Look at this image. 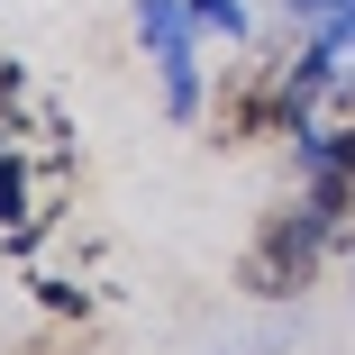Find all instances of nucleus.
Listing matches in <instances>:
<instances>
[{
  "mask_svg": "<svg viewBox=\"0 0 355 355\" xmlns=\"http://www.w3.org/2000/svg\"><path fill=\"white\" fill-rule=\"evenodd\" d=\"M337 219H355V191H346L337 164H310V200L264 209V228H255L246 255H237V282H246L255 301H292V292H310V273H319Z\"/></svg>",
  "mask_w": 355,
  "mask_h": 355,
  "instance_id": "1",
  "label": "nucleus"
},
{
  "mask_svg": "<svg viewBox=\"0 0 355 355\" xmlns=\"http://www.w3.org/2000/svg\"><path fill=\"white\" fill-rule=\"evenodd\" d=\"M137 37H146V64L164 83V110L200 119V19H191V0H137Z\"/></svg>",
  "mask_w": 355,
  "mask_h": 355,
  "instance_id": "2",
  "label": "nucleus"
},
{
  "mask_svg": "<svg viewBox=\"0 0 355 355\" xmlns=\"http://www.w3.org/2000/svg\"><path fill=\"white\" fill-rule=\"evenodd\" d=\"M191 19H200V37H228V46H246V10H237V0H191Z\"/></svg>",
  "mask_w": 355,
  "mask_h": 355,
  "instance_id": "3",
  "label": "nucleus"
},
{
  "mask_svg": "<svg viewBox=\"0 0 355 355\" xmlns=\"http://www.w3.org/2000/svg\"><path fill=\"white\" fill-rule=\"evenodd\" d=\"M292 10H319V19H337V10H355V0H292Z\"/></svg>",
  "mask_w": 355,
  "mask_h": 355,
  "instance_id": "4",
  "label": "nucleus"
},
{
  "mask_svg": "<svg viewBox=\"0 0 355 355\" xmlns=\"http://www.w3.org/2000/svg\"><path fill=\"white\" fill-rule=\"evenodd\" d=\"M346 191H355V146H346Z\"/></svg>",
  "mask_w": 355,
  "mask_h": 355,
  "instance_id": "5",
  "label": "nucleus"
}]
</instances>
